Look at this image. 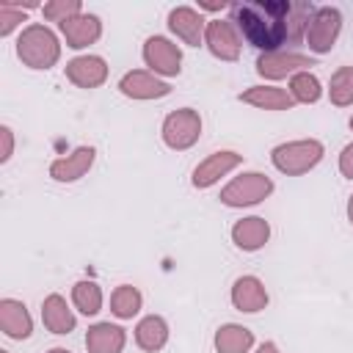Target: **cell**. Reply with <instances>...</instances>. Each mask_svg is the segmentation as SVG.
Segmentation results:
<instances>
[{"mask_svg": "<svg viewBox=\"0 0 353 353\" xmlns=\"http://www.w3.org/2000/svg\"><path fill=\"white\" fill-rule=\"evenodd\" d=\"M312 14V3L290 0H259L232 6V22L243 33V39L262 52H281L287 41L303 39Z\"/></svg>", "mask_w": 353, "mask_h": 353, "instance_id": "1", "label": "cell"}, {"mask_svg": "<svg viewBox=\"0 0 353 353\" xmlns=\"http://www.w3.org/2000/svg\"><path fill=\"white\" fill-rule=\"evenodd\" d=\"M17 58L28 69H50L61 58V41L47 25H28L17 39Z\"/></svg>", "mask_w": 353, "mask_h": 353, "instance_id": "2", "label": "cell"}, {"mask_svg": "<svg viewBox=\"0 0 353 353\" xmlns=\"http://www.w3.org/2000/svg\"><path fill=\"white\" fill-rule=\"evenodd\" d=\"M323 154H325V149L317 138H301V141L279 143L270 152V163L276 165V171H281L287 176H301V174L312 171L323 160Z\"/></svg>", "mask_w": 353, "mask_h": 353, "instance_id": "3", "label": "cell"}, {"mask_svg": "<svg viewBox=\"0 0 353 353\" xmlns=\"http://www.w3.org/2000/svg\"><path fill=\"white\" fill-rule=\"evenodd\" d=\"M273 193V179L262 171H245L240 176H234L223 190H221V204L226 207H251L259 204L262 199H268Z\"/></svg>", "mask_w": 353, "mask_h": 353, "instance_id": "4", "label": "cell"}, {"mask_svg": "<svg viewBox=\"0 0 353 353\" xmlns=\"http://www.w3.org/2000/svg\"><path fill=\"white\" fill-rule=\"evenodd\" d=\"M160 135H163V143L168 149H176V152L190 149L201 138V116H199V110H193V108L171 110L163 119Z\"/></svg>", "mask_w": 353, "mask_h": 353, "instance_id": "5", "label": "cell"}, {"mask_svg": "<svg viewBox=\"0 0 353 353\" xmlns=\"http://www.w3.org/2000/svg\"><path fill=\"white\" fill-rule=\"evenodd\" d=\"M339 30H342V14H339V8L323 6V8H314V14H312V19L306 25L303 39H306V44H309L312 52L325 55V52L334 50L336 39H339Z\"/></svg>", "mask_w": 353, "mask_h": 353, "instance_id": "6", "label": "cell"}, {"mask_svg": "<svg viewBox=\"0 0 353 353\" xmlns=\"http://www.w3.org/2000/svg\"><path fill=\"white\" fill-rule=\"evenodd\" d=\"M143 61L152 69V74L174 77L182 69V50L165 36H149L143 41Z\"/></svg>", "mask_w": 353, "mask_h": 353, "instance_id": "7", "label": "cell"}, {"mask_svg": "<svg viewBox=\"0 0 353 353\" xmlns=\"http://www.w3.org/2000/svg\"><path fill=\"white\" fill-rule=\"evenodd\" d=\"M309 66H314V61L301 52H262L256 58V74H262L265 80L292 77L298 72H309Z\"/></svg>", "mask_w": 353, "mask_h": 353, "instance_id": "8", "label": "cell"}, {"mask_svg": "<svg viewBox=\"0 0 353 353\" xmlns=\"http://www.w3.org/2000/svg\"><path fill=\"white\" fill-rule=\"evenodd\" d=\"M240 163H243V154H237V152H229V149L212 152L210 157H204V160L193 168L190 182H193V188H199V190L212 188L221 176H226L229 171H234Z\"/></svg>", "mask_w": 353, "mask_h": 353, "instance_id": "9", "label": "cell"}, {"mask_svg": "<svg viewBox=\"0 0 353 353\" xmlns=\"http://www.w3.org/2000/svg\"><path fill=\"white\" fill-rule=\"evenodd\" d=\"M207 50L221 61H237L240 58V36L232 25V19H210L204 30Z\"/></svg>", "mask_w": 353, "mask_h": 353, "instance_id": "10", "label": "cell"}, {"mask_svg": "<svg viewBox=\"0 0 353 353\" xmlns=\"http://www.w3.org/2000/svg\"><path fill=\"white\" fill-rule=\"evenodd\" d=\"M119 91L124 97H130V99H160V97H168L171 94V85L165 80H160L157 74H152V72L132 69V72L121 74Z\"/></svg>", "mask_w": 353, "mask_h": 353, "instance_id": "11", "label": "cell"}, {"mask_svg": "<svg viewBox=\"0 0 353 353\" xmlns=\"http://www.w3.org/2000/svg\"><path fill=\"white\" fill-rule=\"evenodd\" d=\"M168 28H171V33H174L176 39H182L185 44L199 47V44L204 41L207 22H204V17H201L196 8H190V6H176V8L168 11Z\"/></svg>", "mask_w": 353, "mask_h": 353, "instance_id": "12", "label": "cell"}, {"mask_svg": "<svg viewBox=\"0 0 353 353\" xmlns=\"http://www.w3.org/2000/svg\"><path fill=\"white\" fill-rule=\"evenodd\" d=\"M66 80L77 88H99L108 80V63L99 55H77L66 63Z\"/></svg>", "mask_w": 353, "mask_h": 353, "instance_id": "13", "label": "cell"}, {"mask_svg": "<svg viewBox=\"0 0 353 353\" xmlns=\"http://www.w3.org/2000/svg\"><path fill=\"white\" fill-rule=\"evenodd\" d=\"M94 157H97V149L94 146H77L72 154L58 157V160L50 163V176L55 182H77L94 165Z\"/></svg>", "mask_w": 353, "mask_h": 353, "instance_id": "14", "label": "cell"}, {"mask_svg": "<svg viewBox=\"0 0 353 353\" xmlns=\"http://www.w3.org/2000/svg\"><path fill=\"white\" fill-rule=\"evenodd\" d=\"M0 331L8 339H19V342L33 334V317L22 301H17V298L0 301Z\"/></svg>", "mask_w": 353, "mask_h": 353, "instance_id": "15", "label": "cell"}, {"mask_svg": "<svg viewBox=\"0 0 353 353\" xmlns=\"http://www.w3.org/2000/svg\"><path fill=\"white\" fill-rule=\"evenodd\" d=\"M268 290L256 276H240L232 284V306L245 314H256L268 306Z\"/></svg>", "mask_w": 353, "mask_h": 353, "instance_id": "16", "label": "cell"}, {"mask_svg": "<svg viewBox=\"0 0 353 353\" xmlns=\"http://www.w3.org/2000/svg\"><path fill=\"white\" fill-rule=\"evenodd\" d=\"M61 33L66 39V47L83 50V47L94 44L102 36V22H99L97 14H77L66 22H61Z\"/></svg>", "mask_w": 353, "mask_h": 353, "instance_id": "17", "label": "cell"}, {"mask_svg": "<svg viewBox=\"0 0 353 353\" xmlns=\"http://www.w3.org/2000/svg\"><path fill=\"white\" fill-rule=\"evenodd\" d=\"M268 240H270V223L265 218H259V215L240 218L232 226V243L240 251H259Z\"/></svg>", "mask_w": 353, "mask_h": 353, "instance_id": "18", "label": "cell"}, {"mask_svg": "<svg viewBox=\"0 0 353 353\" xmlns=\"http://www.w3.org/2000/svg\"><path fill=\"white\" fill-rule=\"evenodd\" d=\"M41 323L50 334H72L74 325H77L74 312L69 309L66 298L58 295V292H52L41 301Z\"/></svg>", "mask_w": 353, "mask_h": 353, "instance_id": "19", "label": "cell"}, {"mask_svg": "<svg viewBox=\"0 0 353 353\" xmlns=\"http://www.w3.org/2000/svg\"><path fill=\"white\" fill-rule=\"evenodd\" d=\"M127 345V334L116 323H94L85 331V350L88 353H121Z\"/></svg>", "mask_w": 353, "mask_h": 353, "instance_id": "20", "label": "cell"}, {"mask_svg": "<svg viewBox=\"0 0 353 353\" xmlns=\"http://www.w3.org/2000/svg\"><path fill=\"white\" fill-rule=\"evenodd\" d=\"M240 102L262 108V110H290L295 105L290 91L279 88V85H251V88H245L240 94Z\"/></svg>", "mask_w": 353, "mask_h": 353, "instance_id": "21", "label": "cell"}, {"mask_svg": "<svg viewBox=\"0 0 353 353\" xmlns=\"http://www.w3.org/2000/svg\"><path fill=\"white\" fill-rule=\"evenodd\" d=\"M168 342V323L160 314H146L138 325H135V345L146 353H157L163 350Z\"/></svg>", "mask_w": 353, "mask_h": 353, "instance_id": "22", "label": "cell"}, {"mask_svg": "<svg viewBox=\"0 0 353 353\" xmlns=\"http://www.w3.org/2000/svg\"><path fill=\"white\" fill-rule=\"evenodd\" d=\"M254 347V334L245 325L226 323L215 331V350L218 353H248Z\"/></svg>", "mask_w": 353, "mask_h": 353, "instance_id": "23", "label": "cell"}, {"mask_svg": "<svg viewBox=\"0 0 353 353\" xmlns=\"http://www.w3.org/2000/svg\"><path fill=\"white\" fill-rule=\"evenodd\" d=\"M141 303H143V295L132 284H119L110 295V312L119 320H132L141 312Z\"/></svg>", "mask_w": 353, "mask_h": 353, "instance_id": "24", "label": "cell"}, {"mask_svg": "<svg viewBox=\"0 0 353 353\" xmlns=\"http://www.w3.org/2000/svg\"><path fill=\"white\" fill-rule=\"evenodd\" d=\"M72 303L85 317L99 314V309H102V290H99V284L97 281H85V279L77 281L72 287Z\"/></svg>", "mask_w": 353, "mask_h": 353, "instance_id": "25", "label": "cell"}, {"mask_svg": "<svg viewBox=\"0 0 353 353\" xmlns=\"http://www.w3.org/2000/svg\"><path fill=\"white\" fill-rule=\"evenodd\" d=\"M328 99L336 108L353 105V66H339L328 83Z\"/></svg>", "mask_w": 353, "mask_h": 353, "instance_id": "26", "label": "cell"}, {"mask_svg": "<svg viewBox=\"0 0 353 353\" xmlns=\"http://www.w3.org/2000/svg\"><path fill=\"white\" fill-rule=\"evenodd\" d=\"M290 97L301 105H314L320 97H323V88H320V80L312 74V72H298L290 77Z\"/></svg>", "mask_w": 353, "mask_h": 353, "instance_id": "27", "label": "cell"}, {"mask_svg": "<svg viewBox=\"0 0 353 353\" xmlns=\"http://www.w3.org/2000/svg\"><path fill=\"white\" fill-rule=\"evenodd\" d=\"M41 14H44V19L61 25V22L83 14V6H80V0H50V3L41 6Z\"/></svg>", "mask_w": 353, "mask_h": 353, "instance_id": "28", "label": "cell"}, {"mask_svg": "<svg viewBox=\"0 0 353 353\" xmlns=\"http://www.w3.org/2000/svg\"><path fill=\"white\" fill-rule=\"evenodd\" d=\"M19 22H25L22 8L11 6L8 0H3V3H0V36H8Z\"/></svg>", "mask_w": 353, "mask_h": 353, "instance_id": "29", "label": "cell"}, {"mask_svg": "<svg viewBox=\"0 0 353 353\" xmlns=\"http://www.w3.org/2000/svg\"><path fill=\"white\" fill-rule=\"evenodd\" d=\"M339 174L345 179H353V143H347L342 152H339Z\"/></svg>", "mask_w": 353, "mask_h": 353, "instance_id": "30", "label": "cell"}, {"mask_svg": "<svg viewBox=\"0 0 353 353\" xmlns=\"http://www.w3.org/2000/svg\"><path fill=\"white\" fill-rule=\"evenodd\" d=\"M0 138H3V152H0V163H8L11 160V154H14V132H11V127H0Z\"/></svg>", "mask_w": 353, "mask_h": 353, "instance_id": "31", "label": "cell"}, {"mask_svg": "<svg viewBox=\"0 0 353 353\" xmlns=\"http://www.w3.org/2000/svg\"><path fill=\"white\" fill-rule=\"evenodd\" d=\"M256 353H281V350H279V345H276V342H262Z\"/></svg>", "mask_w": 353, "mask_h": 353, "instance_id": "32", "label": "cell"}, {"mask_svg": "<svg viewBox=\"0 0 353 353\" xmlns=\"http://www.w3.org/2000/svg\"><path fill=\"white\" fill-rule=\"evenodd\" d=\"M347 221L353 223V193H350V199H347Z\"/></svg>", "mask_w": 353, "mask_h": 353, "instance_id": "33", "label": "cell"}, {"mask_svg": "<svg viewBox=\"0 0 353 353\" xmlns=\"http://www.w3.org/2000/svg\"><path fill=\"white\" fill-rule=\"evenodd\" d=\"M47 353H72V350H66V347H52V350H47Z\"/></svg>", "mask_w": 353, "mask_h": 353, "instance_id": "34", "label": "cell"}, {"mask_svg": "<svg viewBox=\"0 0 353 353\" xmlns=\"http://www.w3.org/2000/svg\"><path fill=\"white\" fill-rule=\"evenodd\" d=\"M350 130H353V116H350Z\"/></svg>", "mask_w": 353, "mask_h": 353, "instance_id": "35", "label": "cell"}, {"mask_svg": "<svg viewBox=\"0 0 353 353\" xmlns=\"http://www.w3.org/2000/svg\"><path fill=\"white\" fill-rule=\"evenodd\" d=\"M0 353H8V350H0Z\"/></svg>", "mask_w": 353, "mask_h": 353, "instance_id": "36", "label": "cell"}]
</instances>
